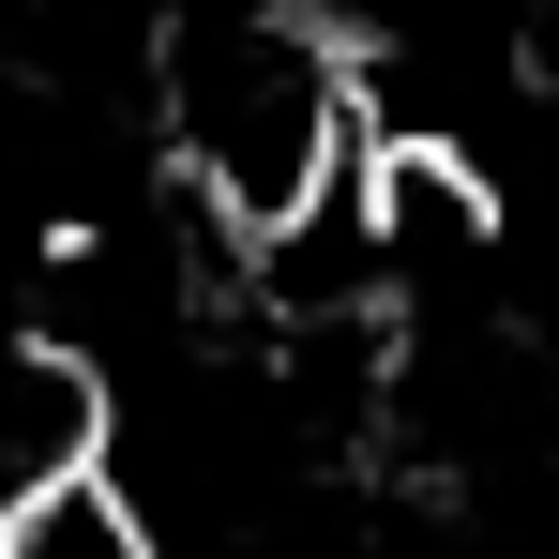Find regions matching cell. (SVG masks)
<instances>
[{"instance_id":"6da1fadb","label":"cell","mask_w":559,"mask_h":559,"mask_svg":"<svg viewBox=\"0 0 559 559\" xmlns=\"http://www.w3.org/2000/svg\"><path fill=\"white\" fill-rule=\"evenodd\" d=\"M0 559H152V514H136V484L121 468H61V484H31L15 514H0Z\"/></svg>"}]
</instances>
